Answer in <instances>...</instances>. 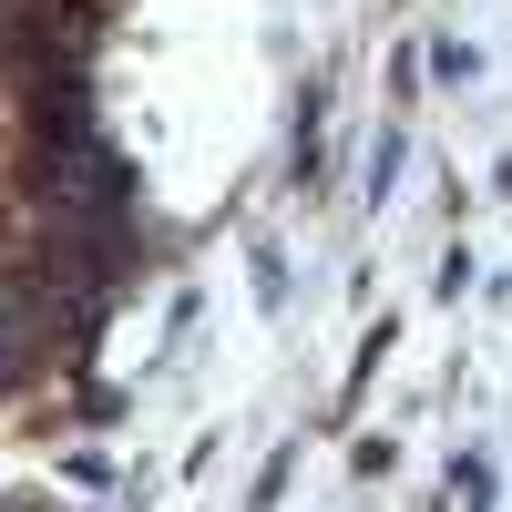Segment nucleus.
<instances>
[{
  "mask_svg": "<svg viewBox=\"0 0 512 512\" xmlns=\"http://www.w3.org/2000/svg\"><path fill=\"white\" fill-rule=\"evenodd\" d=\"M431 72H441V82H472V72H482V52H472V41H441Z\"/></svg>",
  "mask_w": 512,
  "mask_h": 512,
  "instance_id": "nucleus-1",
  "label": "nucleus"
}]
</instances>
